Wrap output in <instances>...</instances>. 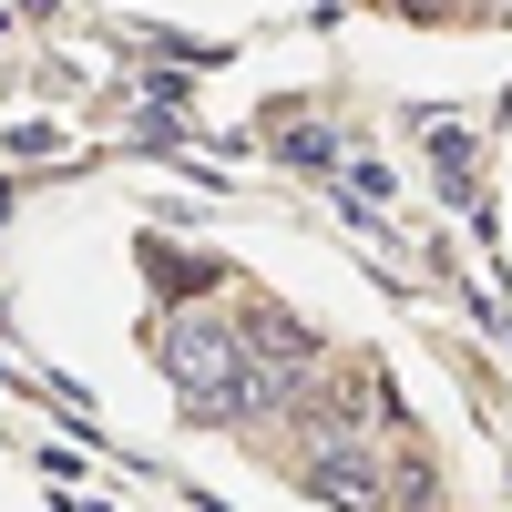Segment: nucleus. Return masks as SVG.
Instances as JSON below:
<instances>
[{"instance_id":"obj_1","label":"nucleus","mask_w":512,"mask_h":512,"mask_svg":"<svg viewBox=\"0 0 512 512\" xmlns=\"http://www.w3.org/2000/svg\"><path fill=\"white\" fill-rule=\"evenodd\" d=\"M154 359L175 379V400L195 420H216V431H267L277 420V390H267V369L246 359V328L226 308H164Z\"/></svg>"},{"instance_id":"obj_2","label":"nucleus","mask_w":512,"mask_h":512,"mask_svg":"<svg viewBox=\"0 0 512 512\" xmlns=\"http://www.w3.org/2000/svg\"><path fill=\"white\" fill-rule=\"evenodd\" d=\"M297 482L328 512H390V461H379V441H349V431H318L297 451Z\"/></svg>"},{"instance_id":"obj_3","label":"nucleus","mask_w":512,"mask_h":512,"mask_svg":"<svg viewBox=\"0 0 512 512\" xmlns=\"http://www.w3.org/2000/svg\"><path fill=\"white\" fill-rule=\"evenodd\" d=\"M287 154H297V164H338V144L318 134V123H297V134H287Z\"/></svg>"}]
</instances>
